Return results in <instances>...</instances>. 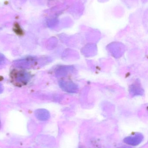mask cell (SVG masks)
<instances>
[{"mask_svg": "<svg viewBox=\"0 0 148 148\" xmlns=\"http://www.w3.org/2000/svg\"><path fill=\"white\" fill-rule=\"evenodd\" d=\"M14 82L18 85H24L28 83L31 78L30 74L24 71L19 70L12 74Z\"/></svg>", "mask_w": 148, "mask_h": 148, "instance_id": "1", "label": "cell"}, {"mask_svg": "<svg viewBox=\"0 0 148 148\" xmlns=\"http://www.w3.org/2000/svg\"><path fill=\"white\" fill-rule=\"evenodd\" d=\"M36 60L35 57L29 56L22 60L15 61L14 62V65L17 67L28 69L35 65Z\"/></svg>", "mask_w": 148, "mask_h": 148, "instance_id": "2", "label": "cell"}, {"mask_svg": "<svg viewBox=\"0 0 148 148\" xmlns=\"http://www.w3.org/2000/svg\"><path fill=\"white\" fill-rule=\"evenodd\" d=\"M36 116L41 121H46L49 117V113L47 110L43 109H40L36 110L35 112Z\"/></svg>", "mask_w": 148, "mask_h": 148, "instance_id": "3", "label": "cell"}, {"mask_svg": "<svg viewBox=\"0 0 148 148\" xmlns=\"http://www.w3.org/2000/svg\"><path fill=\"white\" fill-rule=\"evenodd\" d=\"M5 60V56L2 54L0 53V65L3 63Z\"/></svg>", "mask_w": 148, "mask_h": 148, "instance_id": "4", "label": "cell"}, {"mask_svg": "<svg viewBox=\"0 0 148 148\" xmlns=\"http://www.w3.org/2000/svg\"><path fill=\"white\" fill-rule=\"evenodd\" d=\"M3 88L1 84H0V94H1L3 92Z\"/></svg>", "mask_w": 148, "mask_h": 148, "instance_id": "5", "label": "cell"}]
</instances>
